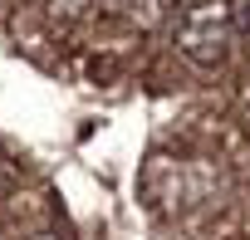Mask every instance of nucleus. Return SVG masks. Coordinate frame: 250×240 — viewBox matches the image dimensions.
<instances>
[{
    "label": "nucleus",
    "instance_id": "1",
    "mask_svg": "<svg viewBox=\"0 0 250 240\" xmlns=\"http://www.w3.org/2000/svg\"><path fill=\"white\" fill-rule=\"evenodd\" d=\"M235 0H177L172 10V44L196 69H216L230 54L235 35Z\"/></svg>",
    "mask_w": 250,
    "mask_h": 240
},
{
    "label": "nucleus",
    "instance_id": "2",
    "mask_svg": "<svg viewBox=\"0 0 250 240\" xmlns=\"http://www.w3.org/2000/svg\"><path fill=\"white\" fill-rule=\"evenodd\" d=\"M30 240H59V235H49V230H44V235H30Z\"/></svg>",
    "mask_w": 250,
    "mask_h": 240
},
{
    "label": "nucleus",
    "instance_id": "3",
    "mask_svg": "<svg viewBox=\"0 0 250 240\" xmlns=\"http://www.w3.org/2000/svg\"><path fill=\"white\" fill-rule=\"evenodd\" d=\"M245 25H250V15H245Z\"/></svg>",
    "mask_w": 250,
    "mask_h": 240
}]
</instances>
